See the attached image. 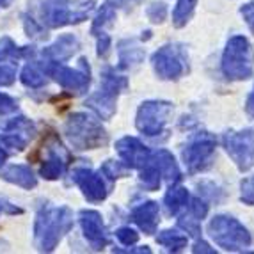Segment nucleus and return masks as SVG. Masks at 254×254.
Masks as SVG:
<instances>
[{"label": "nucleus", "mask_w": 254, "mask_h": 254, "mask_svg": "<svg viewBox=\"0 0 254 254\" xmlns=\"http://www.w3.org/2000/svg\"><path fill=\"white\" fill-rule=\"evenodd\" d=\"M66 135L76 149H96L107 142V131L102 123L84 112L69 116L66 123Z\"/></svg>", "instance_id": "20e7f679"}, {"label": "nucleus", "mask_w": 254, "mask_h": 254, "mask_svg": "<svg viewBox=\"0 0 254 254\" xmlns=\"http://www.w3.org/2000/svg\"><path fill=\"white\" fill-rule=\"evenodd\" d=\"M116 237H118V240L127 247L135 246L137 242H139V233L131 228H119L118 231H116Z\"/></svg>", "instance_id": "7c9ffc66"}, {"label": "nucleus", "mask_w": 254, "mask_h": 254, "mask_svg": "<svg viewBox=\"0 0 254 254\" xmlns=\"http://www.w3.org/2000/svg\"><path fill=\"white\" fill-rule=\"evenodd\" d=\"M213 153H215V139L208 131H201L183 149V162L189 173H199L210 165Z\"/></svg>", "instance_id": "1a4fd4ad"}, {"label": "nucleus", "mask_w": 254, "mask_h": 254, "mask_svg": "<svg viewBox=\"0 0 254 254\" xmlns=\"http://www.w3.org/2000/svg\"><path fill=\"white\" fill-rule=\"evenodd\" d=\"M192 253L199 254V253H206V254H215V249H212V247L208 246L206 242L203 240H197L194 244V247H192Z\"/></svg>", "instance_id": "4c0bfd02"}, {"label": "nucleus", "mask_w": 254, "mask_h": 254, "mask_svg": "<svg viewBox=\"0 0 254 254\" xmlns=\"http://www.w3.org/2000/svg\"><path fill=\"white\" fill-rule=\"evenodd\" d=\"M2 212H9V213H21L20 208L16 206H11V204L4 203V201H0V213Z\"/></svg>", "instance_id": "79ce46f5"}, {"label": "nucleus", "mask_w": 254, "mask_h": 254, "mask_svg": "<svg viewBox=\"0 0 254 254\" xmlns=\"http://www.w3.org/2000/svg\"><path fill=\"white\" fill-rule=\"evenodd\" d=\"M21 82H23L27 87L38 89V87H43V85L47 84V78H45V75H43L36 66L29 64V66H25L23 71H21Z\"/></svg>", "instance_id": "bb28decb"}, {"label": "nucleus", "mask_w": 254, "mask_h": 254, "mask_svg": "<svg viewBox=\"0 0 254 254\" xmlns=\"http://www.w3.org/2000/svg\"><path fill=\"white\" fill-rule=\"evenodd\" d=\"M139 182L146 190H158V187H160V171L157 169V165L151 164V162L146 164L140 169Z\"/></svg>", "instance_id": "393cba45"}, {"label": "nucleus", "mask_w": 254, "mask_h": 254, "mask_svg": "<svg viewBox=\"0 0 254 254\" xmlns=\"http://www.w3.org/2000/svg\"><path fill=\"white\" fill-rule=\"evenodd\" d=\"M240 199H242V203L249 204V206H254V176H249V178L242 180Z\"/></svg>", "instance_id": "c756f323"}, {"label": "nucleus", "mask_w": 254, "mask_h": 254, "mask_svg": "<svg viewBox=\"0 0 254 254\" xmlns=\"http://www.w3.org/2000/svg\"><path fill=\"white\" fill-rule=\"evenodd\" d=\"M5 158H7V155H5V151L2 148H0V169H2V165H4Z\"/></svg>", "instance_id": "37998d69"}, {"label": "nucleus", "mask_w": 254, "mask_h": 254, "mask_svg": "<svg viewBox=\"0 0 254 254\" xmlns=\"http://www.w3.org/2000/svg\"><path fill=\"white\" fill-rule=\"evenodd\" d=\"M157 242L160 246L165 247V251L169 253H180L187 247V237L178 231H173V229H165L157 237Z\"/></svg>", "instance_id": "5701e85b"}, {"label": "nucleus", "mask_w": 254, "mask_h": 254, "mask_svg": "<svg viewBox=\"0 0 254 254\" xmlns=\"http://www.w3.org/2000/svg\"><path fill=\"white\" fill-rule=\"evenodd\" d=\"M93 4L94 2L91 0L87 4H82V7H71L69 0H48L43 7V18L52 29L80 23L87 18Z\"/></svg>", "instance_id": "6e6552de"}, {"label": "nucleus", "mask_w": 254, "mask_h": 254, "mask_svg": "<svg viewBox=\"0 0 254 254\" xmlns=\"http://www.w3.org/2000/svg\"><path fill=\"white\" fill-rule=\"evenodd\" d=\"M18 109V103L7 94H0V114H11Z\"/></svg>", "instance_id": "c9c22d12"}, {"label": "nucleus", "mask_w": 254, "mask_h": 254, "mask_svg": "<svg viewBox=\"0 0 254 254\" xmlns=\"http://www.w3.org/2000/svg\"><path fill=\"white\" fill-rule=\"evenodd\" d=\"M173 114V103L164 100H148L140 103L137 110L135 127L140 133L148 137H157L164 131L165 125Z\"/></svg>", "instance_id": "423d86ee"}, {"label": "nucleus", "mask_w": 254, "mask_h": 254, "mask_svg": "<svg viewBox=\"0 0 254 254\" xmlns=\"http://www.w3.org/2000/svg\"><path fill=\"white\" fill-rule=\"evenodd\" d=\"M222 144L237 167L246 173L254 167V128H244L240 131H226Z\"/></svg>", "instance_id": "0eeeda50"}, {"label": "nucleus", "mask_w": 254, "mask_h": 254, "mask_svg": "<svg viewBox=\"0 0 254 254\" xmlns=\"http://www.w3.org/2000/svg\"><path fill=\"white\" fill-rule=\"evenodd\" d=\"M80 226H82V231H84L85 240L89 242L94 251H102L109 244L102 215L96 210H82Z\"/></svg>", "instance_id": "2eb2a0df"}, {"label": "nucleus", "mask_w": 254, "mask_h": 254, "mask_svg": "<svg viewBox=\"0 0 254 254\" xmlns=\"http://www.w3.org/2000/svg\"><path fill=\"white\" fill-rule=\"evenodd\" d=\"M128 87V80L125 76L116 75L114 69L107 68L102 75V85L100 91L85 102V105L93 109L102 119H110L116 112V102L121 91Z\"/></svg>", "instance_id": "39448f33"}, {"label": "nucleus", "mask_w": 254, "mask_h": 254, "mask_svg": "<svg viewBox=\"0 0 254 254\" xmlns=\"http://www.w3.org/2000/svg\"><path fill=\"white\" fill-rule=\"evenodd\" d=\"M76 48H78L76 38L71 34H66V36H61L54 45L45 48V50H43V55L50 61H64V59H68V57H71V55L76 52Z\"/></svg>", "instance_id": "a211bd4d"}, {"label": "nucleus", "mask_w": 254, "mask_h": 254, "mask_svg": "<svg viewBox=\"0 0 254 254\" xmlns=\"http://www.w3.org/2000/svg\"><path fill=\"white\" fill-rule=\"evenodd\" d=\"M254 69V54L246 36L229 38L222 54V73L228 80H247Z\"/></svg>", "instance_id": "f03ea898"}, {"label": "nucleus", "mask_w": 254, "mask_h": 254, "mask_svg": "<svg viewBox=\"0 0 254 254\" xmlns=\"http://www.w3.org/2000/svg\"><path fill=\"white\" fill-rule=\"evenodd\" d=\"M167 16V7L164 2H153L148 9V18L153 23H162Z\"/></svg>", "instance_id": "2f4dec72"}, {"label": "nucleus", "mask_w": 254, "mask_h": 254, "mask_svg": "<svg viewBox=\"0 0 254 254\" xmlns=\"http://www.w3.org/2000/svg\"><path fill=\"white\" fill-rule=\"evenodd\" d=\"M206 213H208V204L203 199H199V197H194L190 201V215L197 220H203L206 217Z\"/></svg>", "instance_id": "72a5a7b5"}, {"label": "nucleus", "mask_w": 254, "mask_h": 254, "mask_svg": "<svg viewBox=\"0 0 254 254\" xmlns=\"http://www.w3.org/2000/svg\"><path fill=\"white\" fill-rule=\"evenodd\" d=\"M189 199H190V197H189V190H187V189L173 185L164 197V204H165V208H167V213H169V215H178L183 208L189 204Z\"/></svg>", "instance_id": "412c9836"}, {"label": "nucleus", "mask_w": 254, "mask_h": 254, "mask_svg": "<svg viewBox=\"0 0 254 254\" xmlns=\"http://www.w3.org/2000/svg\"><path fill=\"white\" fill-rule=\"evenodd\" d=\"M29 54H32V50H29V48H18L11 38L0 39V61H5L9 57H23V55Z\"/></svg>", "instance_id": "cd10ccee"}, {"label": "nucleus", "mask_w": 254, "mask_h": 254, "mask_svg": "<svg viewBox=\"0 0 254 254\" xmlns=\"http://www.w3.org/2000/svg\"><path fill=\"white\" fill-rule=\"evenodd\" d=\"M112 7H128V5H133L137 4L139 0H107Z\"/></svg>", "instance_id": "58836bf2"}, {"label": "nucleus", "mask_w": 254, "mask_h": 254, "mask_svg": "<svg viewBox=\"0 0 254 254\" xmlns=\"http://www.w3.org/2000/svg\"><path fill=\"white\" fill-rule=\"evenodd\" d=\"M158 215H160L158 203H155V201H146V203L133 208V212H131V220H133L146 235H153L155 231H157Z\"/></svg>", "instance_id": "dca6fc26"}, {"label": "nucleus", "mask_w": 254, "mask_h": 254, "mask_svg": "<svg viewBox=\"0 0 254 254\" xmlns=\"http://www.w3.org/2000/svg\"><path fill=\"white\" fill-rule=\"evenodd\" d=\"M144 52L137 48L133 41H121L119 43V68H131L142 63Z\"/></svg>", "instance_id": "4be33fe9"}, {"label": "nucleus", "mask_w": 254, "mask_h": 254, "mask_svg": "<svg viewBox=\"0 0 254 254\" xmlns=\"http://www.w3.org/2000/svg\"><path fill=\"white\" fill-rule=\"evenodd\" d=\"M68 155L64 153L63 146L59 144V149H50L47 162L41 165V176L45 180H57L63 176L66 164H68Z\"/></svg>", "instance_id": "6ab92c4d"}, {"label": "nucleus", "mask_w": 254, "mask_h": 254, "mask_svg": "<svg viewBox=\"0 0 254 254\" xmlns=\"http://www.w3.org/2000/svg\"><path fill=\"white\" fill-rule=\"evenodd\" d=\"M73 180L78 187H80L82 194L89 203H102L109 195V189H107L105 182H103L102 174L94 173L91 169H76L73 173Z\"/></svg>", "instance_id": "ddd939ff"}, {"label": "nucleus", "mask_w": 254, "mask_h": 254, "mask_svg": "<svg viewBox=\"0 0 254 254\" xmlns=\"http://www.w3.org/2000/svg\"><path fill=\"white\" fill-rule=\"evenodd\" d=\"M114 18H116V7H112L109 2H105V4L102 5V9L98 11L96 18H94L91 32H93L94 36H98L100 32H103V29H105L107 25H110V23L114 21Z\"/></svg>", "instance_id": "a878e982"}, {"label": "nucleus", "mask_w": 254, "mask_h": 254, "mask_svg": "<svg viewBox=\"0 0 254 254\" xmlns=\"http://www.w3.org/2000/svg\"><path fill=\"white\" fill-rule=\"evenodd\" d=\"M151 63L155 73L162 80H178L187 69L185 55L180 48L173 47V45H165V47L158 48L153 54Z\"/></svg>", "instance_id": "9d476101"}, {"label": "nucleus", "mask_w": 254, "mask_h": 254, "mask_svg": "<svg viewBox=\"0 0 254 254\" xmlns=\"http://www.w3.org/2000/svg\"><path fill=\"white\" fill-rule=\"evenodd\" d=\"M9 2H11V0H0V7H5Z\"/></svg>", "instance_id": "c03bdc74"}, {"label": "nucleus", "mask_w": 254, "mask_h": 254, "mask_svg": "<svg viewBox=\"0 0 254 254\" xmlns=\"http://www.w3.org/2000/svg\"><path fill=\"white\" fill-rule=\"evenodd\" d=\"M109 48H110V38L105 32H100V34H98V55H100V57H105V55L109 54Z\"/></svg>", "instance_id": "e433bc0d"}, {"label": "nucleus", "mask_w": 254, "mask_h": 254, "mask_svg": "<svg viewBox=\"0 0 254 254\" xmlns=\"http://www.w3.org/2000/svg\"><path fill=\"white\" fill-rule=\"evenodd\" d=\"M208 233L217 246L229 253H242L251 247V233L235 217L215 215L208 222Z\"/></svg>", "instance_id": "7ed1b4c3"}, {"label": "nucleus", "mask_w": 254, "mask_h": 254, "mask_svg": "<svg viewBox=\"0 0 254 254\" xmlns=\"http://www.w3.org/2000/svg\"><path fill=\"white\" fill-rule=\"evenodd\" d=\"M195 4H197V0H178L173 11V25L178 27V29L185 27L192 18Z\"/></svg>", "instance_id": "b1692460"}, {"label": "nucleus", "mask_w": 254, "mask_h": 254, "mask_svg": "<svg viewBox=\"0 0 254 254\" xmlns=\"http://www.w3.org/2000/svg\"><path fill=\"white\" fill-rule=\"evenodd\" d=\"M34 135H36L34 123L27 118H18V119H13V121L7 125L5 133L2 135V142H4V146H7V148L21 151V149L27 148V144H29L30 140L34 139Z\"/></svg>", "instance_id": "4468645a"}, {"label": "nucleus", "mask_w": 254, "mask_h": 254, "mask_svg": "<svg viewBox=\"0 0 254 254\" xmlns=\"http://www.w3.org/2000/svg\"><path fill=\"white\" fill-rule=\"evenodd\" d=\"M240 14L244 16L246 23L249 25V29L253 30V34H254V0L247 2L246 5H242V7H240Z\"/></svg>", "instance_id": "f704fd0d"}, {"label": "nucleus", "mask_w": 254, "mask_h": 254, "mask_svg": "<svg viewBox=\"0 0 254 254\" xmlns=\"http://www.w3.org/2000/svg\"><path fill=\"white\" fill-rule=\"evenodd\" d=\"M180 228H183L187 231V233L190 235V237H195V238H199L201 235V226H199V220L197 219H187V217H183V219H180Z\"/></svg>", "instance_id": "473e14b6"}, {"label": "nucleus", "mask_w": 254, "mask_h": 254, "mask_svg": "<svg viewBox=\"0 0 254 254\" xmlns=\"http://www.w3.org/2000/svg\"><path fill=\"white\" fill-rule=\"evenodd\" d=\"M48 73L54 80L66 91L71 93H85L91 84V69L87 59H80V69H71L66 66H48Z\"/></svg>", "instance_id": "9b49d317"}, {"label": "nucleus", "mask_w": 254, "mask_h": 254, "mask_svg": "<svg viewBox=\"0 0 254 254\" xmlns=\"http://www.w3.org/2000/svg\"><path fill=\"white\" fill-rule=\"evenodd\" d=\"M246 112L249 118L254 119V89H253V93L249 94V98H247V102H246Z\"/></svg>", "instance_id": "ea45409f"}, {"label": "nucleus", "mask_w": 254, "mask_h": 254, "mask_svg": "<svg viewBox=\"0 0 254 254\" xmlns=\"http://www.w3.org/2000/svg\"><path fill=\"white\" fill-rule=\"evenodd\" d=\"M128 167L123 164V162H114V160H107L102 167V173L105 176H109L110 180H116V178H123L127 176L128 173Z\"/></svg>", "instance_id": "c85d7f7f"}, {"label": "nucleus", "mask_w": 254, "mask_h": 254, "mask_svg": "<svg viewBox=\"0 0 254 254\" xmlns=\"http://www.w3.org/2000/svg\"><path fill=\"white\" fill-rule=\"evenodd\" d=\"M73 226V215L68 208H43L36 217V244L43 253H52Z\"/></svg>", "instance_id": "f257e3e1"}, {"label": "nucleus", "mask_w": 254, "mask_h": 254, "mask_svg": "<svg viewBox=\"0 0 254 254\" xmlns=\"http://www.w3.org/2000/svg\"><path fill=\"white\" fill-rule=\"evenodd\" d=\"M116 151L128 169H142L151 162V151L135 137H123L116 142Z\"/></svg>", "instance_id": "f8f14e48"}, {"label": "nucleus", "mask_w": 254, "mask_h": 254, "mask_svg": "<svg viewBox=\"0 0 254 254\" xmlns=\"http://www.w3.org/2000/svg\"><path fill=\"white\" fill-rule=\"evenodd\" d=\"M4 180L21 187V189H27V190L34 189L38 185V180H36L34 173L27 165H11V167H7L4 171Z\"/></svg>", "instance_id": "aec40b11"}, {"label": "nucleus", "mask_w": 254, "mask_h": 254, "mask_svg": "<svg viewBox=\"0 0 254 254\" xmlns=\"http://www.w3.org/2000/svg\"><path fill=\"white\" fill-rule=\"evenodd\" d=\"M153 164L157 165V169L160 171V176H164L165 182L171 183V185L182 180V171L178 167V162L174 160L173 153H169L167 149H158L153 157Z\"/></svg>", "instance_id": "f3484780"}, {"label": "nucleus", "mask_w": 254, "mask_h": 254, "mask_svg": "<svg viewBox=\"0 0 254 254\" xmlns=\"http://www.w3.org/2000/svg\"><path fill=\"white\" fill-rule=\"evenodd\" d=\"M114 253H139V254H149L151 253V249L149 247H139V249H131V246H130V249H114Z\"/></svg>", "instance_id": "a19ab883"}]
</instances>
